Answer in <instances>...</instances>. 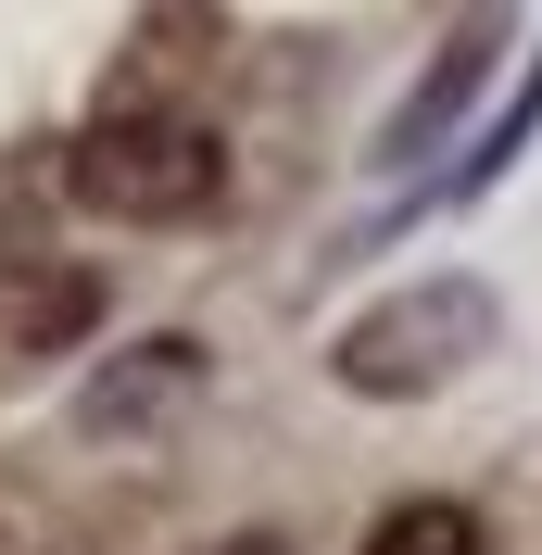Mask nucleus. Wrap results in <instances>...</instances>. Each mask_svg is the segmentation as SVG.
Segmentation results:
<instances>
[{"label":"nucleus","instance_id":"obj_1","mask_svg":"<svg viewBox=\"0 0 542 555\" xmlns=\"http://www.w3.org/2000/svg\"><path fill=\"white\" fill-rule=\"evenodd\" d=\"M64 190L89 215H114V228H190V215L228 203V139H215V114L165 102V89H127V102H102L76 127Z\"/></svg>","mask_w":542,"mask_h":555},{"label":"nucleus","instance_id":"obj_2","mask_svg":"<svg viewBox=\"0 0 542 555\" xmlns=\"http://www.w3.org/2000/svg\"><path fill=\"white\" fill-rule=\"evenodd\" d=\"M492 341H505L492 278L441 266V278L378 291L366 315H340V328H328V379H340V391H366V404H429V391H454Z\"/></svg>","mask_w":542,"mask_h":555},{"label":"nucleus","instance_id":"obj_3","mask_svg":"<svg viewBox=\"0 0 542 555\" xmlns=\"http://www.w3.org/2000/svg\"><path fill=\"white\" fill-rule=\"evenodd\" d=\"M190 404H203V341H190V328H152V341H127V353L89 366L76 429H89V442H152V429H177Z\"/></svg>","mask_w":542,"mask_h":555},{"label":"nucleus","instance_id":"obj_4","mask_svg":"<svg viewBox=\"0 0 542 555\" xmlns=\"http://www.w3.org/2000/svg\"><path fill=\"white\" fill-rule=\"evenodd\" d=\"M492 51H505V26H492V13L441 38V51H429V76H416L404 102H391V127H378V165H429L441 139H454V114L492 89Z\"/></svg>","mask_w":542,"mask_h":555},{"label":"nucleus","instance_id":"obj_5","mask_svg":"<svg viewBox=\"0 0 542 555\" xmlns=\"http://www.w3.org/2000/svg\"><path fill=\"white\" fill-rule=\"evenodd\" d=\"M366 555H492V530H479L467 505H441V492H416V505H391V518L366 530Z\"/></svg>","mask_w":542,"mask_h":555},{"label":"nucleus","instance_id":"obj_6","mask_svg":"<svg viewBox=\"0 0 542 555\" xmlns=\"http://www.w3.org/2000/svg\"><path fill=\"white\" fill-rule=\"evenodd\" d=\"M203 555H291V530H228V543H203Z\"/></svg>","mask_w":542,"mask_h":555}]
</instances>
